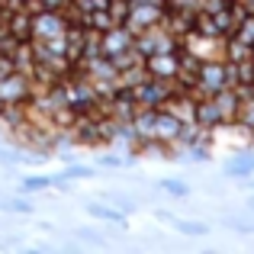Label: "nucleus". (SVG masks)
I'll return each instance as SVG.
<instances>
[{
  "label": "nucleus",
  "instance_id": "nucleus-1",
  "mask_svg": "<svg viewBox=\"0 0 254 254\" xmlns=\"http://www.w3.org/2000/svg\"><path fill=\"white\" fill-rule=\"evenodd\" d=\"M64 32H68L64 10H36V16H32V39L49 42V39H58Z\"/></svg>",
  "mask_w": 254,
  "mask_h": 254
},
{
  "label": "nucleus",
  "instance_id": "nucleus-2",
  "mask_svg": "<svg viewBox=\"0 0 254 254\" xmlns=\"http://www.w3.org/2000/svg\"><path fill=\"white\" fill-rule=\"evenodd\" d=\"M32 97V84H29V74L26 71H13L0 81V100L3 106H26Z\"/></svg>",
  "mask_w": 254,
  "mask_h": 254
},
{
  "label": "nucleus",
  "instance_id": "nucleus-3",
  "mask_svg": "<svg viewBox=\"0 0 254 254\" xmlns=\"http://www.w3.org/2000/svg\"><path fill=\"white\" fill-rule=\"evenodd\" d=\"M145 71L151 77H161V81H177L180 77V55L174 52H155V55L145 58Z\"/></svg>",
  "mask_w": 254,
  "mask_h": 254
},
{
  "label": "nucleus",
  "instance_id": "nucleus-4",
  "mask_svg": "<svg viewBox=\"0 0 254 254\" xmlns=\"http://www.w3.org/2000/svg\"><path fill=\"white\" fill-rule=\"evenodd\" d=\"M42 3V10H68L71 0H39Z\"/></svg>",
  "mask_w": 254,
  "mask_h": 254
},
{
  "label": "nucleus",
  "instance_id": "nucleus-5",
  "mask_svg": "<svg viewBox=\"0 0 254 254\" xmlns=\"http://www.w3.org/2000/svg\"><path fill=\"white\" fill-rule=\"evenodd\" d=\"M184 232H187V235H203L206 225L203 222H184Z\"/></svg>",
  "mask_w": 254,
  "mask_h": 254
},
{
  "label": "nucleus",
  "instance_id": "nucleus-6",
  "mask_svg": "<svg viewBox=\"0 0 254 254\" xmlns=\"http://www.w3.org/2000/svg\"><path fill=\"white\" fill-rule=\"evenodd\" d=\"M26 190H39V187H49V180H26Z\"/></svg>",
  "mask_w": 254,
  "mask_h": 254
},
{
  "label": "nucleus",
  "instance_id": "nucleus-7",
  "mask_svg": "<svg viewBox=\"0 0 254 254\" xmlns=\"http://www.w3.org/2000/svg\"><path fill=\"white\" fill-rule=\"evenodd\" d=\"M0 113H3V100H0Z\"/></svg>",
  "mask_w": 254,
  "mask_h": 254
},
{
  "label": "nucleus",
  "instance_id": "nucleus-8",
  "mask_svg": "<svg viewBox=\"0 0 254 254\" xmlns=\"http://www.w3.org/2000/svg\"><path fill=\"white\" fill-rule=\"evenodd\" d=\"M251 203H254V199H251Z\"/></svg>",
  "mask_w": 254,
  "mask_h": 254
}]
</instances>
